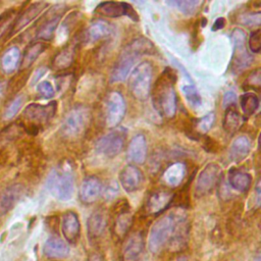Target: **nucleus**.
Wrapping results in <instances>:
<instances>
[{"mask_svg":"<svg viewBox=\"0 0 261 261\" xmlns=\"http://www.w3.org/2000/svg\"><path fill=\"white\" fill-rule=\"evenodd\" d=\"M107 225L106 215L101 211H95L88 219V232L92 238H97L102 234Z\"/></svg>","mask_w":261,"mask_h":261,"instance_id":"obj_26","label":"nucleus"},{"mask_svg":"<svg viewBox=\"0 0 261 261\" xmlns=\"http://www.w3.org/2000/svg\"><path fill=\"white\" fill-rule=\"evenodd\" d=\"M220 167L213 162L208 163L199 173L197 180H196V187H195V193L198 196H205L209 194L213 188L215 187L219 174H220Z\"/></svg>","mask_w":261,"mask_h":261,"instance_id":"obj_11","label":"nucleus"},{"mask_svg":"<svg viewBox=\"0 0 261 261\" xmlns=\"http://www.w3.org/2000/svg\"><path fill=\"white\" fill-rule=\"evenodd\" d=\"M260 21H261L260 12H247L239 16V22L246 27L259 25Z\"/></svg>","mask_w":261,"mask_h":261,"instance_id":"obj_37","label":"nucleus"},{"mask_svg":"<svg viewBox=\"0 0 261 261\" xmlns=\"http://www.w3.org/2000/svg\"><path fill=\"white\" fill-rule=\"evenodd\" d=\"M127 159L136 164H143L147 158V142L142 134H138L130 140L127 147Z\"/></svg>","mask_w":261,"mask_h":261,"instance_id":"obj_16","label":"nucleus"},{"mask_svg":"<svg viewBox=\"0 0 261 261\" xmlns=\"http://www.w3.org/2000/svg\"><path fill=\"white\" fill-rule=\"evenodd\" d=\"M237 103V95L232 91H228L223 95L222 99V106L224 108L234 106Z\"/></svg>","mask_w":261,"mask_h":261,"instance_id":"obj_42","label":"nucleus"},{"mask_svg":"<svg viewBox=\"0 0 261 261\" xmlns=\"http://www.w3.org/2000/svg\"><path fill=\"white\" fill-rule=\"evenodd\" d=\"M144 249V238L141 232L133 233L123 248V261H137Z\"/></svg>","mask_w":261,"mask_h":261,"instance_id":"obj_19","label":"nucleus"},{"mask_svg":"<svg viewBox=\"0 0 261 261\" xmlns=\"http://www.w3.org/2000/svg\"><path fill=\"white\" fill-rule=\"evenodd\" d=\"M132 222H133V218L129 210L120 211V213L116 216L113 223V229H114L115 236L118 238L123 237L130 228Z\"/></svg>","mask_w":261,"mask_h":261,"instance_id":"obj_30","label":"nucleus"},{"mask_svg":"<svg viewBox=\"0 0 261 261\" xmlns=\"http://www.w3.org/2000/svg\"><path fill=\"white\" fill-rule=\"evenodd\" d=\"M46 47L47 46L43 42H36L31 44L24 51L20 67L22 69L30 67L34 63V61L39 57V55L46 49Z\"/></svg>","mask_w":261,"mask_h":261,"instance_id":"obj_31","label":"nucleus"},{"mask_svg":"<svg viewBox=\"0 0 261 261\" xmlns=\"http://www.w3.org/2000/svg\"><path fill=\"white\" fill-rule=\"evenodd\" d=\"M224 25H225V19H224L223 17H218V18H216L215 21L213 22L211 30L215 32V31H218V30L223 29Z\"/></svg>","mask_w":261,"mask_h":261,"instance_id":"obj_43","label":"nucleus"},{"mask_svg":"<svg viewBox=\"0 0 261 261\" xmlns=\"http://www.w3.org/2000/svg\"><path fill=\"white\" fill-rule=\"evenodd\" d=\"M231 40L233 50L229 63V69L233 74H238L251 65L253 57L247 49L246 34L243 30L234 29L231 34Z\"/></svg>","mask_w":261,"mask_h":261,"instance_id":"obj_6","label":"nucleus"},{"mask_svg":"<svg viewBox=\"0 0 261 261\" xmlns=\"http://www.w3.org/2000/svg\"><path fill=\"white\" fill-rule=\"evenodd\" d=\"M111 34V25L104 19L93 20L85 32V40L88 43H94L108 37Z\"/></svg>","mask_w":261,"mask_h":261,"instance_id":"obj_18","label":"nucleus"},{"mask_svg":"<svg viewBox=\"0 0 261 261\" xmlns=\"http://www.w3.org/2000/svg\"><path fill=\"white\" fill-rule=\"evenodd\" d=\"M37 91L39 93V95L43 98H52L54 96V89L52 87V85L49 82H41L38 86H37Z\"/></svg>","mask_w":261,"mask_h":261,"instance_id":"obj_40","label":"nucleus"},{"mask_svg":"<svg viewBox=\"0 0 261 261\" xmlns=\"http://www.w3.org/2000/svg\"><path fill=\"white\" fill-rule=\"evenodd\" d=\"M249 48L251 52L258 53L261 49V41H260V30H256L251 33L249 38Z\"/></svg>","mask_w":261,"mask_h":261,"instance_id":"obj_39","label":"nucleus"},{"mask_svg":"<svg viewBox=\"0 0 261 261\" xmlns=\"http://www.w3.org/2000/svg\"><path fill=\"white\" fill-rule=\"evenodd\" d=\"M168 4L174 6L186 15H194L200 9L203 2L199 0H177L168 2Z\"/></svg>","mask_w":261,"mask_h":261,"instance_id":"obj_34","label":"nucleus"},{"mask_svg":"<svg viewBox=\"0 0 261 261\" xmlns=\"http://www.w3.org/2000/svg\"><path fill=\"white\" fill-rule=\"evenodd\" d=\"M61 230L68 243L70 244L76 243V241L80 238L81 225H80L79 217L73 211H67L63 215L62 222H61Z\"/></svg>","mask_w":261,"mask_h":261,"instance_id":"obj_17","label":"nucleus"},{"mask_svg":"<svg viewBox=\"0 0 261 261\" xmlns=\"http://www.w3.org/2000/svg\"><path fill=\"white\" fill-rule=\"evenodd\" d=\"M184 218L175 213H168L159 218L151 227L148 246L152 253H158L165 245L182 234Z\"/></svg>","mask_w":261,"mask_h":261,"instance_id":"obj_3","label":"nucleus"},{"mask_svg":"<svg viewBox=\"0 0 261 261\" xmlns=\"http://www.w3.org/2000/svg\"><path fill=\"white\" fill-rule=\"evenodd\" d=\"M251 150V142L246 136H239L229 147L228 155L231 161L240 162L245 159Z\"/></svg>","mask_w":261,"mask_h":261,"instance_id":"obj_23","label":"nucleus"},{"mask_svg":"<svg viewBox=\"0 0 261 261\" xmlns=\"http://www.w3.org/2000/svg\"><path fill=\"white\" fill-rule=\"evenodd\" d=\"M119 181L124 191L132 193L140 189L144 181V175L136 165L127 164L119 172Z\"/></svg>","mask_w":261,"mask_h":261,"instance_id":"obj_12","label":"nucleus"},{"mask_svg":"<svg viewBox=\"0 0 261 261\" xmlns=\"http://www.w3.org/2000/svg\"><path fill=\"white\" fill-rule=\"evenodd\" d=\"M260 68H256L254 69L247 77L246 84L247 86H249L250 88H254V89H259L260 88V84H261V76H260Z\"/></svg>","mask_w":261,"mask_h":261,"instance_id":"obj_41","label":"nucleus"},{"mask_svg":"<svg viewBox=\"0 0 261 261\" xmlns=\"http://www.w3.org/2000/svg\"><path fill=\"white\" fill-rule=\"evenodd\" d=\"M124 140L125 130L121 128L114 129L98 140L96 143V150L106 157L113 158L121 152L124 146Z\"/></svg>","mask_w":261,"mask_h":261,"instance_id":"obj_9","label":"nucleus"},{"mask_svg":"<svg viewBox=\"0 0 261 261\" xmlns=\"http://www.w3.org/2000/svg\"><path fill=\"white\" fill-rule=\"evenodd\" d=\"M186 175V165L181 162H174L169 165L162 174V181L170 188L178 187Z\"/></svg>","mask_w":261,"mask_h":261,"instance_id":"obj_22","label":"nucleus"},{"mask_svg":"<svg viewBox=\"0 0 261 261\" xmlns=\"http://www.w3.org/2000/svg\"><path fill=\"white\" fill-rule=\"evenodd\" d=\"M47 6V3L45 2H35L31 4L29 7L25 8V10L22 11V13L17 17V19L14 22V25L11 30V33L14 34L21 30L23 27H25L28 23H30L33 19H35L42 10Z\"/></svg>","mask_w":261,"mask_h":261,"instance_id":"obj_21","label":"nucleus"},{"mask_svg":"<svg viewBox=\"0 0 261 261\" xmlns=\"http://www.w3.org/2000/svg\"><path fill=\"white\" fill-rule=\"evenodd\" d=\"M153 66L149 61L140 62L128 77V90L133 97L139 101L146 100L151 92Z\"/></svg>","mask_w":261,"mask_h":261,"instance_id":"obj_4","label":"nucleus"},{"mask_svg":"<svg viewBox=\"0 0 261 261\" xmlns=\"http://www.w3.org/2000/svg\"><path fill=\"white\" fill-rule=\"evenodd\" d=\"M22 103H23V98L21 96L15 97L11 101V103L6 107V109H5L4 113H3V118L4 119L12 118L17 113V111L19 110V108L22 105Z\"/></svg>","mask_w":261,"mask_h":261,"instance_id":"obj_38","label":"nucleus"},{"mask_svg":"<svg viewBox=\"0 0 261 261\" xmlns=\"http://www.w3.org/2000/svg\"><path fill=\"white\" fill-rule=\"evenodd\" d=\"M177 261H188V259H187L186 257H179V258L177 259Z\"/></svg>","mask_w":261,"mask_h":261,"instance_id":"obj_45","label":"nucleus"},{"mask_svg":"<svg viewBox=\"0 0 261 261\" xmlns=\"http://www.w3.org/2000/svg\"><path fill=\"white\" fill-rule=\"evenodd\" d=\"M214 120H215L214 112H209L206 115L196 119V121L194 122V132L198 135L206 134L212 127Z\"/></svg>","mask_w":261,"mask_h":261,"instance_id":"obj_35","label":"nucleus"},{"mask_svg":"<svg viewBox=\"0 0 261 261\" xmlns=\"http://www.w3.org/2000/svg\"><path fill=\"white\" fill-rule=\"evenodd\" d=\"M20 192V186H13L6 189L0 194V214L6 213V211L13 206V204L19 197Z\"/></svg>","mask_w":261,"mask_h":261,"instance_id":"obj_29","label":"nucleus"},{"mask_svg":"<svg viewBox=\"0 0 261 261\" xmlns=\"http://www.w3.org/2000/svg\"><path fill=\"white\" fill-rule=\"evenodd\" d=\"M57 108V103L55 101L50 102L47 105H39V104H30L25 107L23 111V115L36 122V123H45L48 122L55 114Z\"/></svg>","mask_w":261,"mask_h":261,"instance_id":"obj_13","label":"nucleus"},{"mask_svg":"<svg viewBox=\"0 0 261 261\" xmlns=\"http://www.w3.org/2000/svg\"><path fill=\"white\" fill-rule=\"evenodd\" d=\"M241 107L245 115H253L259 107V98L256 94L248 92L241 96Z\"/></svg>","mask_w":261,"mask_h":261,"instance_id":"obj_33","label":"nucleus"},{"mask_svg":"<svg viewBox=\"0 0 261 261\" xmlns=\"http://www.w3.org/2000/svg\"><path fill=\"white\" fill-rule=\"evenodd\" d=\"M73 57H74V47L67 46L62 50H60L55 55L52 61V66L57 70L66 69L72 64Z\"/></svg>","mask_w":261,"mask_h":261,"instance_id":"obj_28","label":"nucleus"},{"mask_svg":"<svg viewBox=\"0 0 261 261\" xmlns=\"http://www.w3.org/2000/svg\"><path fill=\"white\" fill-rule=\"evenodd\" d=\"M103 186L100 179L96 176H89L84 179L80 188V200L84 204H93L101 196Z\"/></svg>","mask_w":261,"mask_h":261,"instance_id":"obj_14","label":"nucleus"},{"mask_svg":"<svg viewBox=\"0 0 261 261\" xmlns=\"http://www.w3.org/2000/svg\"><path fill=\"white\" fill-rule=\"evenodd\" d=\"M228 182L237 191L247 192L251 186L252 177L249 173L231 168L228 171Z\"/></svg>","mask_w":261,"mask_h":261,"instance_id":"obj_25","label":"nucleus"},{"mask_svg":"<svg viewBox=\"0 0 261 261\" xmlns=\"http://www.w3.org/2000/svg\"><path fill=\"white\" fill-rule=\"evenodd\" d=\"M154 52L155 46L150 40L144 37L132 40L121 50L117 60L115 61L110 73V82L117 83L124 81L138 57L141 55L153 54Z\"/></svg>","mask_w":261,"mask_h":261,"instance_id":"obj_2","label":"nucleus"},{"mask_svg":"<svg viewBox=\"0 0 261 261\" xmlns=\"http://www.w3.org/2000/svg\"><path fill=\"white\" fill-rule=\"evenodd\" d=\"M95 13L105 17H120L127 16L134 21H139V15L134 7L126 2L117 1H105L99 3L95 8Z\"/></svg>","mask_w":261,"mask_h":261,"instance_id":"obj_10","label":"nucleus"},{"mask_svg":"<svg viewBox=\"0 0 261 261\" xmlns=\"http://www.w3.org/2000/svg\"><path fill=\"white\" fill-rule=\"evenodd\" d=\"M181 92L185 95L187 101L194 107H198L201 105L202 100H201V96L197 90V88L195 87V85L193 83L191 84H187L181 86Z\"/></svg>","mask_w":261,"mask_h":261,"instance_id":"obj_36","label":"nucleus"},{"mask_svg":"<svg viewBox=\"0 0 261 261\" xmlns=\"http://www.w3.org/2000/svg\"><path fill=\"white\" fill-rule=\"evenodd\" d=\"M46 186L54 198L60 201H67L71 199L74 192L73 174L70 169L65 167L53 169L48 176Z\"/></svg>","mask_w":261,"mask_h":261,"instance_id":"obj_5","label":"nucleus"},{"mask_svg":"<svg viewBox=\"0 0 261 261\" xmlns=\"http://www.w3.org/2000/svg\"><path fill=\"white\" fill-rule=\"evenodd\" d=\"M244 122H245L244 117L237 111L234 106H230L226 108V111L223 117V122H222L223 129L225 130V133L229 135H233L241 128Z\"/></svg>","mask_w":261,"mask_h":261,"instance_id":"obj_24","label":"nucleus"},{"mask_svg":"<svg viewBox=\"0 0 261 261\" xmlns=\"http://www.w3.org/2000/svg\"><path fill=\"white\" fill-rule=\"evenodd\" d=\"M91 120V112L86 106L73 107L64 117L61 132L67 138L81 136L88 127Z\"/></svg>","mask_w":261,"mask_h":261,"instance_id":"obj_7","label":"nucleus"},{"mask_svg":"<svg viewBox=\"0 0 261 261\" xmlns=\"http://www.w3.org/2000/svg\"><path fill=\"white\" fill-rule=\"evenodd\" d=\"M88 261H102V257L100 254L98 253H94L89 257Z\"/></svg>","mask_w":261,"mask_h":261,"instance_id":"obj_44","label":"nucleus"},{"mask_svg":"<svg viewBox=\"0 0 261 261\" xmlns=\"http://www.w3.org/2000/svg\"><path fill=\"white\" fill-rule=\"evenodd\" d=\"M173 199V194L166 190H159L152 193L145 205L146 212L150 215H157L164 211Z\"/></svg>","mask_w":261,"mask_h":261,"instance_id":"obj_15","label":"nucleus"},{"mask_svg":"<svg viewBox=\"0 0 261 261\" xmlns=\"http://www.w3.org/2000/svg\"><path fill=\"white\" fill-rule=\"evenodd\" d=\"M61 14H54L51 18L47 19L39 29L37 32V38L44 41H49L52 39L53 34L55 32V29L60 20Z\"/></svg>","mask_w":261,"mask_h":261,"instance_id":"obj_32","label":"nucleus"},{"mask_svg":"<svg viewBox=\"0 0 261 261\" xmlns=\"http://www.w3.org/2000/svg\"><path fill=\"white\" fill-rule=\"evenodd\" d=\"M126 104L123 96L118 92L108 94L105 105V123L107 127H116L124 117Z\"/></svg>","mask_w":261,"mask_h":261,"instance_id":"obj_8","label":"nucleus"},{"mask_svg":"<svg viewBox=\"0 0 261 261\" xmlns=\"http://www.w3.org/2000/svg\"><path fill=\"white\" fill-rule=\"evenodd\" d=\"M176 74L174 70L166 67L155 82L152 90V102L156 111L165 118H172L176 113V93L174 85Z\"/></svg>","mask_w":261,"mask_h":261,"instance_id":"obj_1","label":"nucleus"},{"mask_svg":"<svg viewBox=\"0 0 261 261\" xmlns=\"http://www.w3.org/2000/svg\"><path fill=\"white\" fill-rule=\"evenodd\" d=\"M20 60V52L17 47H10L1 57L0 65L5 73L13 72L18 66Z\"/></svg>","mask_w":261,"mask_h":261,"instance_id":"obj_27","label":"nucleus"},{"mask_svg":"<svg viewBox=\"0 0 261 261\" xmlns=\"http://www.w3.org/2000/svg\"><path fill=\"white\" fill-rule=\"evenodd\" d=\"M43 252L48 258H65L69 255V247L60 238L51 237L45 242Z\"/></svg>","mask_w":261,"mask_h":261,"instance_id":"obj_20","label":"nucleus"}]
</instances>
